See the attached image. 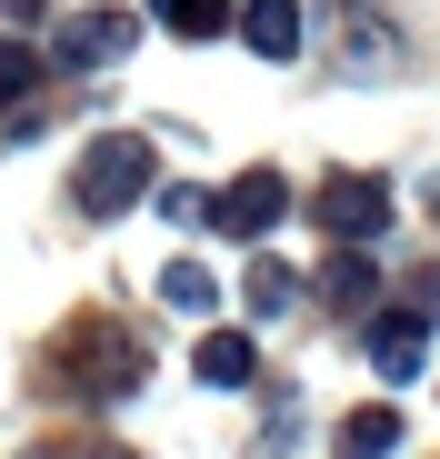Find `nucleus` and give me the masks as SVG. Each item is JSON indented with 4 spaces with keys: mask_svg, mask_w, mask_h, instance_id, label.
<instances>
[{
    "mask_svg": "<svg viewBox=\"0 0 440 459\" xmlns=\"http://www.w3.org/2000/svg\"><path fill=\"white\" fill-rule=\"evenodd\" d=\"M161 180V160H151V140L140 130H110V140H91L81 150V170H70V210H91V220H120L140 190Z\"/></svg>",
    "mask_w": 440,
    "mask_h": 459,
    "instance_id": "obj_1",
    "label": "nucleus"
},
{
    "mask_svg": "<svg viewBox=\"0 0 440 459\" xmlns=\"http://www.w3.org/2000/svg\"><path fill=\"white\" fill-rule=\"evenodd\" d=\"M311 220L330 230V240H381L391 230V180L381 170H330L321 200H311Z\"/></svg>",
    "mask_w": 440,
    "mask_h": 459,
    "instance_id": "obj_2",
    "label": "nucleus"
},
{
    "mask_svg": "<svg viewBox=\"0 0 440 459\" xmlns=\"http://www.w3.org/2000/svg\"><path fill=\"white\" fill-rule=\"evenodd\" d=\"M280 220H290V180L280 170H241L220 190V210H210V230H231V240H270Z\"/></svg>",
    "mask_w": 440,
    "mask_h": 459,
    "instance_id": "obj_3",
    "label": "nucleus"
},
{
    "mask_svg": "<svg viewBox=\"0 0 440 459\" xmlns=\"http://www.w3.org/2000/svg\"><path fill=\"white\" fill-rule=\"evenodd\" d=\"M130 40H140V21L120 11V0H101V11H81V21H60V60H70V70H110V60H130Z\"/></svg>",
    "mask_w": 440,
    "mask_h": 459,
    "instance_id": "obj_4",
    "label": "nucleus"
},
{
    "mask_svg": "<svg viewBox=\"0 0 440 459\" xmlns=\"http://www.w3.org/2000/svg\"><path fill=\"white\" fill-rule=\"evenodd\" d=\"M420 350H430V310H381L371 320V369L381 379H420Z\"/></svg>",
    "mask_w": 440,
    "mask_h": 459,
    "instance_id": "obj_5",
    "label": "nucleus"
},
{
    "mask_svg": "<svg viewBox=\"0 0 440 459\" xmlns=\"http://www.w3.org/2000/svg\"><path fill=\"white\" fill-rule=\"evenodd\" d=\"M241 40L260 60H290L301 50V0H241Z\"/></svg>",
    "mask_w": 440,
    "mask_h": 459,
    "instance_id": "obj_6",
    "label": "nucleus"
},
{
    "mask_svg": "<svg viewBox=\"0 0 440 459\" xmlns=\"http://www.w3.org/2000/svg\"><path fill=\"white\" fill-rule=\"evenodd\" d=\"M321 299H330V310H371V299H381V270H371V250H360V240H340V260L321 270Z\"/></svg>",
    "mask_w": 440,
    "mask_h": 459,
    "instance_id": "obj_7",
    "label": "nucleus"
},
{
    "mask_svg": "<svg viewBox=\"0 0 440 459\" xmlns=\"http://www.w3.org/2000/svg\"><path fill=\"white\" fill-rule=\"evenodd\" d=\"M190 369L210 379V390H251V379H260V350H251V330H210Z\"/></svg>",
    "mask_w": 440,
    "mask_h": 459,
    "instance_id": "obj_8",
    "label": "nucleus"
},
{
    "mask_svg": "<svg viewBox=\"0 0 440 459\" xmlns=\"http://www.w3.org/2000/svg\"><path fill=\"white\" fill-rule=\"evenodd\" d=\"M151 11L180 30V40H210V30H241V11L231 0H151Z\"/></svg>",
    "mask_w": 440,
    "mask_h": 459,
    "instance_id": "obj_9",
    "label": "nucleus"
},
{
    "mask_svg": "<svg viewBox=\"0 0 440 459\" xmlns=\"http://www.w3.org/2000/svg\"><path fill=\"white\" fill-rule=\"evenodd\" d=\"M340 40H350V70H391V50H400L391 21H360L350 0H340Z\"/></svg>",
    "mask_w": 440,
    "mask_h": 459,
    "instance_id": "obj_10",
    "label": "nucleus"
},
{
    "mask_svg": "<svg viewBox=\"0 0 440 459\" xmlns=\"http://www.w3.org/2000/svg\"><path fill=\"white\" fill-rule=\"evenodd\" d=\"M241 299H251V320H280V310H290V299H301V280H290L280 260H260V270L241 280Z\"/></svg>",
    "mask_w": 440,
    "mask_h": 459,
    "instance_id": "obj_11",
    "label": "nucleus"
},
{
    "mask_svg": "<svg viewBox=\"0 0 440 459\" xmlns=\"http://www.w3.org/2000/svg\"><path fill=\"white\" fill-rule=\"evenodd\" d=\"M391 439H400V410H350V429H340L350 459H391Z\"/></svg>",
    "mask_w": 440,
    "mask_h": 459,
    "instance_id": "obj_12",
    "label": "nucleus"
},
{
    "mask_svg": "<svg viewBox=\"0 0 440 459\" xmlns=\"http://www.w3.org/2000/svg\"><path fill=\"white\" fill-rule=\"evenodd\" d=\"M161 299H171V310H210V299H220V280H210L200 260H171V270H161Z\"/></svg>",
    "mask_w": 440,
    "mask_h": 459,
    "instance_id": "obj_13",
    "label": "nucleus"
},
{
    "mask_svg": "<svg viewBox=\"0 0 440 459\" xmlns=\"http://www.w3.org/2000/svg\"><path fill=\"white\" fill-rule=\"evenodd\" d=\"M40 81V50H21V40H0V110H21V91Z\"/></svg>",
    "mask_w": 440,
    "mask_h": 459,
    "instance_id": "obj_14",
    "label": "nucleus"
},
{
    "mask_svg": "<svg viewBox=\"0 0 440 459\" xmlns=\"http://www.w3.org/2000/svg\"><path fill=\"white\" fill-rule=\"evenodd\" d=\"M210 210H220V190H190V180H180V190H161V220H180V230H200Z\"/></svg>",
    "mask_w": 440,
    "mask_h": 459,
    "instance_id": "obj_15",
    "label": "nucleus"
},
{
    "mask_svg": "<svg viewBox=\"0 0 440 459\" xmlns=\"http://www.w3.org/2000/svg\"><path fill=\"white\" fill-rule=\"evenodd\" d=\"M0 11H11V21H31V11H50V0H0Z\"/></svg>",
    "mask_w": 440,
    "mask_h": 459,
    "instance_id": "obj_16",
    "label": "nucleus"
},
{
    "mask_svg": "<svg viewBox=\"0 0 440 459\" xmlns=\"http://www.w3.org/2000/svg\"><path fill=\"white\" fill-rule=\"evenodd\" d=\"M430 210H440V180H430Z\"/></svg>",
    "mask_w": 440,
    "mask_h": 459,
    "instance_id": "obj_17",
    "label": "nucleus"
}]
</instances>
